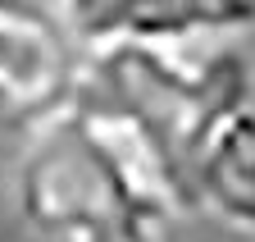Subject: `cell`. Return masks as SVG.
<instances>
[{"label":"cell","mask_w":255,"mask_h":242,"mask_svg":"<svg viewBox=\"0 0 255 242\" xmlns=\"http://www.w3.org/2000/svg\"><path fill=\"white\" fill-rule=\"evenodd\" d=\"M87 82L150 119L187 165L223 119L251 105V59L233 46L196 55L191 46L114 41L87 55Z\"/></svg>","instance_id":"6da1fadb"},{"label":"cell","mask_w":255,"mask_h":242,"mask_svg":"<svg viewBox=\"0 0 255 242\" xmlns=\"http://www.w3.org/2000/svg\"><path fill=\"white\" fill-rule=\"evenodd\" d=\"M18 210L46 242H159V224L132 215L119 201L64 119L27 146L18 169Z\"/></svg>","instance_id":"7a4b0ae2"},{"label":"cell","mask_w":255,"mask_h":242,"mask_svg":"<svg viewBox=\"0 0 255 242\" xmlns=\"http://www.w3.org/2000/svg\"><path fill=\"white\" fill-rule=\"evenodd\" d=\"M64 124L78 133V142L91 151V160L101 165V174L110 178V188L132 215L164 229L201 210L196 174L182 160V151L132 105L87 82L78 105L64 114Z\"/></svg>","instance_id":"3957f363"},{"label":"cell","mask_w":255,"mask_h":242,"mask_svg":"<svg viewBox=\"0 0 255 242\" xmlns=\"http://www.w3.org/2000/svg\"><path fill=\"white\" fill-rule=\"evenodd\" d=\"M87 87V46L50 0H0V119L46 133Z\"/></svg>","instance_id":"277c9868"},{"label":"cell","mask_w":255,"mask_h":242,"mask_svg":"<svg viewBox=\"0 0 255 242\" xmlns=\"http://www.w3.org/2000/svg\"><path fill=\"white\" fill-rule=\"evenodd\" d=\"M91 50L114 41L196 46L228 41L255 27V0H50Z\"/></svg>","instance_id":"5b68a950"},{"label":"cell","mask_w":255,"mask_h":242,"mask_svg":"<svg viewBox=\"0 0 255 242\" xmlns=\"http://www.w3.org/2000/svg\"><path fill=\"white\" fill-rule=\"evenodd\" d=\"M191 174L201 210L242 233H255V105L237 110L210 133L201 156L191 160Z\"/></svg>","instance_id":"8992f818"}]
</instances>
